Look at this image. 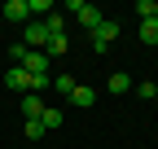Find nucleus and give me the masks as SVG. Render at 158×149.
Masks as SVG:
<instances>
[{"label":"nucleus","instance_id":"obj_5","mask_svg":"<svg viewBox=\"0 0 158 149\" xmlns=\"http://www.w3.org/2000/svg\"><path fill=\"white\" fill-rule=\"evenodd\" d=\"M5 83H9V92H22V97H27V92H31V74H27L22 66H9Z\"/></svg>","mask_w":158,"mask_h":149},{"label":"nucleus","instance_id":"obj_18","mask_svg":"<svg viewBox=\"0 0 158 149\" xmlns=\"http://www.w3.org/2000/svg\"><path fill=\"white\" fill-rule=\"evenodd\" d=\"M136 13H141V22H145V18H154V0H136Z\"/></svg>","mask_w":158,"mask_h":149},{"label":"nucleus","instance_id":"obj_9","mask_svg":"<svg viewBox=\"0 0 158 149\" xmlns=\"http://www.w3.org/2000/svg\"><path fill=\"white\" fill-rule=\"evenodd\" d=\"M106 88H110V97H118V92H127V88H136V83H132V74H123V70H114L110 79H106Z\"/></svg>","mask_w":158,"mask_h":149},{"label":"nucleus","instance_id":"obj_12","mask_svg":"<svg viewBox=\"0 0 158 149\" xmlns=\"http://www.w3.org/2000/svg\"><path fill=\"white\" fill-rule=\"evenodd\" d=\"M44 26H48V35H66V18H62V13H48Z\"/></svg>","mask_w":158,"mask_h":149},{"label":"nucleus","instance_id":"obj_8","mask_svg":"<svg viewBox=\"0 0 158 149\" xmlns=\"http://www.w3.org/2000/svg\"><path fill=\"white\" fill-rule=\"evenodd\" d=\"M70 105H79V110H88V105H97V92H92L88 83H75V92H70Z\"/></svg>","mask_w":158,"mask_h":149},{"label":"nucleus","instance_id":"obj_15","mask_svg":"<svg viewBox=\"0 0 158 149\" xmlns=\"http://www.w3.org/2000/svg\"><path fill=\"white\" fill-rule=\"evenodd\" d=\"M22 132H27V140H40V136H44V132H48V127H44V123H40V119H27V127H22Z\"/></svg>","mask_w":158,"mask_h":149},{"label":"nucleus","instance_id":"obj_14","mask_svg":"<svg viewBox=\"0 0 158 149\" xmlns=\"http://www.w3.org/2000/svg\"><path fill=\"white\" fill-rule=\"evenodd\" d=\"M40 123L53 132V127H62V123H66V114H62V110H44V119H40Z\"/></svg>","mask_w":158,"mask_h":149},{"label":"nucleus","instance_id":"obj_3","mask_svg":"<svg viewBox=\"0 0 158 149\" xmlns=\"http://www.w3.org/2000/svg\"><path fill=\"white\" fill-rule=\"evenodd\" d=\"M114 40H118V22H114V18H106V22L92 31V48H110Z\"/></svg>","mask_w":158,"mask_h":149},{"label":"nucleus","instance_id":"obj_19","mask_svg":"<svg viewBox=\"0 0 158 149\" xmlns=\"http://www.w3.org/2000/svg\"><path fill=\"white\" fill-rule=\"evenodd\" d=\"M154 18H158V0H154Z\"/></svg>","mask_w":158,"mask_h":149},{"label":"nucleus","instance_id":"obj_16","mask_svg":"<svg viewBox=\"0 0 158 149\" xmlns=\"http://www.w3.org/2000/svg\"><path fill=\"white\" fill-rule=\"evenodd\" d=\"M154 92H158V83H154V79H145V83H136V97H141V101H154Z\"/></svg>","mask_w":158,"mask_h":149},{"label":"nucleus","instance_id":"obj_1","mask_svg":"<svg viewBox=\"0 0 158 149\" xmlns=\"http://www.w3.org/2000/svg\"><path fill=\"white\" fill-rule=\"evenodd\" d=\"M75 18H79V26H88V31H97V26H101L106 22V13L101 9H97V5H88V0H70V5H66Z\"/></svg>","mask_w":158,"mask_h":149},{"label":"nucleus","instance_id":"obj_17","mask_svg":"<svg viewBox=\"0 0 158 149\" xmlns=\"http://www.w3.org/2000/svg\"><path fill=\"white\" fill-rule=\"evenodd\" d=\"M53 88H57V92H66V97H70V92H75V79H70V74H57V79H53Z\"/></svg>","mask_w":158,"mask_h":149},{"label":"nucleus","instance_id":"obj_13","mask_svg":"<svg viewBox=\"0 0 158 149\" xmlns=\"http://www.w3.org/2000/svg\"><path fill=\"white\" fill-rule=\"evenodd\" d=\"M27 9H31V13H40V22H44V18L53 13V0H27Z\"/></svg>","mask_w":158,"mask_h":149},{"label":"nucleus","instance_id":"obj_4","mask_svg":"<svg viewBox=\"0 0 158 149\" xmlns=\"http://www.w3.org/2000/svg\"><path fill=\"white\" fill-rule=\"evenodd\" d=\"M48 40H53V35H48L44 22H27V31H22V44H27V48H40V44L48 48Z\"/></svg>","mask_w":158,"mask_h":149},{"label":"nucleus","instance_id":"obj_20","mask_svg":"<svg viewBox=\"0 0 158 149\" xmlns=\"http://www.w3.org/2000/svg\"><path fill=\"white\" fill-rule=\"evenodd\" d=\"M154 101H158V92H154Z\"/></svg>","mask_w":158,"mask_h":149},{"label":"nucleus","instance_id":"obj_7","mask_svg":"<svg viewBox=\"0 0 158 149\" xmlns=\"http://www.w3.org/2000/svg\"><path fill=\"white\" fill-rule=\"evenodd\" d=\"M22 114L27 119H44V97H40V92H27L22 97Z\"/></svg>","mask_w":158,"mask_h":149},{"label":"nucleus","instance_id":"obj_6","mask_svg":"<svg viewBox=\"0 0 158 149\" xmlns=\"http://www.w3.org/2000/svg\"><path fill=\"white\" fill-rule=\"evenodd\" d=\"M5 18H9V22H31L27 0H5Z\"/></svg>","mask_w":158,"mask_h":149},{"label":"nucleus","instance_id":"obj_11","mask_svg":"<svg viewBox=\"0 0 158 149\" xmlns=\"http://www.w3.org/2000/svg\"><path fill=\"white\" fill-rule=\"evenodd\" d=\"M44 53H48V57H66V53H70V40H66V35H53Z\"/></svg>","mask_w":158,"mask_h":149},{"label":"nucleus","instance_id":"obj_2","mask_svg":"<svg viewBox=\"0 0 158 149\" xmlns=\"http://www.w3.org/2000/svg\"><path fill=\"white\" fill-rule=\"evenodd\" d=\"M22 70L31 74V79H48V53H40V48H27V57H22Z\"/></svg>","mask_w":158,"mask_h":149},{"label":"nucleus","instance_id":"obj_10","mask_svg":"<svg viewBox=\"0 0 158 149\" xmlns=\"http://www.w3.org/2000/svg\"><path fill=\"white\" fill-rule=\"evenodd\" d=\"M141 44L158 48V18H145V22H141Z\"/></svg>","mask_w":158,"mask_h":149}]
</instances>
